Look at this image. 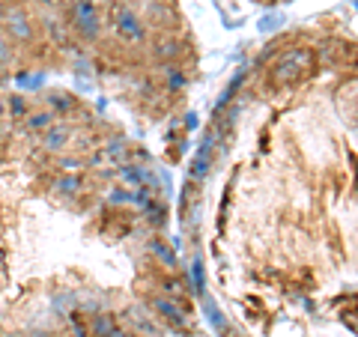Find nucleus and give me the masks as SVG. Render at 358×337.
Segmentation results:
<instances>
[{
	"mask_svg": "<svg viewBox=\"0 0 358 337\" xmlns=\"http://www.w3.org/2000/svg\"><path fill=\"white\" fill-rule=\"evenodd\" d=\"M0 120H6V96H0Z\"/></svg>",
	"mask_w": 358,
	"mask_h": 337,
	"instance_id": "393cba45",
	"label": "nucleus"
},
{
	"mask_svg": "<svg viewBox=\"0 0 358 337\" xmlns=\"http://www.w3.org/2000/svg\"><path fill=\"white\" fill-rule=\"evenodd\" d=\"M150 254L155 257V263H162L167 268V272H176V268H179V257L173 254V248L164 239H152L150 242Z\"/></svg>",
	"mask_w": 358,
	"mask_h": 337,
	"instance_id": "ddd939ff",
	"label": "nucleus"
},
{
	"mask_svg": "<svg viewBox=\"0 0 358 337\" xmlns=\"http://www.w3.org/2000/svg\"><path fill=\"white\" fill-rule=\"evenodd\" d=\"M36 6H42V9H57L60 0H36Z\"/></svg>",
	"mask_w": 358,
	"mask_h": 337,
	"instance_id": "b1692460",
	"label": "nucleus"
},
{
	"mask_svg": "<svg viewBox=\"0 0 358 337\" xmlns=\"http://www.w3.org/2000/svg\"><path fill=\"white\" fill-rule=\"evenodd\" d=\"M185 45L176 36H159L152 42V60H159L162 66H176V60L182 57Z\"/></svg>",
	"mask_w": 358,
	"mask_h": 337,
	"instance_id": "1a4fd4ad",
	"label": "nucleus"
},
{
	"mask_svg": "<svg viewBox=\"0 0 358 337\" xmlns=\"http://www.w3.org/2000/svg\"><path fill=\"white\" fill-rule=\"evenodd\" d=\"M162 84H164L167 93L176 96V93H182V89L188 87V75H185V69H179V66H164Z\"/></svg>",
	"mask_w": 358,
	"mask_h": 337,
	"instance_id": "2eb2a0df",
	"label": "nucleus"
},
{
	"mask_svg": "<svg viewBox=\"0 0 358 337\" xmlns=\"http://www.w3.org/2000/svg\"><path fill=\"white\" fill-rule=\"evenodd\" d=\"M15 45H13V39L6 36V30L0 27V69H9L13 66V60H15Z\"/></svg>",
	"mask_w": 358,
	"mask_h": 337,
	"instance_id": "aec40b11",
	"label": "nucleus"
},
{
	"mask_svg": "<svg viewBox=\"0 0 358 337\" xmlns=\"http://www.w3.org/2000/svg\"><path fill=\"white\" fill-rule=\"evenodd\" d=\"M57 173H81L84 167H87V162L81 159V155H69V152H63V155H57Z\"/></svg>",
	"mask_w": 358,
	"mask_h": 337,
	"instance_id": "6ab92c4d",
	"label": "nucleus"
},
{
	"mask_svg": "<svg viewBox=\"0 0 358 337\" xmlns=\"http://www.w3.org/2000/svg\"><path fill=\"white\" fill-rule=\"evenodd\" d=\"M57 337H75V334H57Z\"/></svg>",
	"mask_w": 358,
	"mask_h": 337,
	"instance_id": "bb28decb",
	"label": "nucleus"
},
{
	"mask_svg": "<svg viewBox=\"0 0 358 337\" xmlns=\"http://www.w3.org/2000/svg\"><path fill=\"white\" fill-rule=\"evenodd\" d=\"M63 21H66V27H69L72 36L87 42V45L99 42L105 33V15H102V6H99L96 0H69Z\"/></svg>",
	"mask_w": 358,
	"mask_h": 337,
	"instance_id": "f03ea898",
	"label": "nucleus"
},
{
	"mask_svg": "<svg viewBox=\"0 0 358 337\" xmlns=\"http://www.w3.org/2000/svg\"><path fill=\"white\" fill-rule=\"evenodd\" d=\"M131 155V143L122 138V134H114V138H108L102 147H96V152L87 159L90 167H96V171H102V167L110 164V171L120 164H126V159Z\"/></svg>",
	"mask_w": 358,
	"mask_h": 337,
	"instance_id": "39448f33",
	"label": "nucleus"
},
{
	"mask_svg": "<svg viewBox=\"0 0 358 337\" xmlns=\"http://www.w3.org/2000/svg\"><path fill=\"white\" fill-rule=\"evenodd\" d=\"M122 322L129 325L131 337H162L159 331V322H155V313L150 308H126V313H122Z\"/></svg>",
	"mask_w": 358,
	"mask_h": 337,
	"instance_id": "0eeeda50",
	"label": "nucleus"
},
{
	"mask_svg": "<svg viewBox=\"0 0 358 337\" xmlns=\"http://www.w3.org/2000/svg\"><path fill=\"white\" fill-rule=\"evenodd\" d=\"M54 122H57V117H54L48 108H36V110H30V114L24 117V122H21V129H24L27 134H33V138H36V134L42 138V134L48 131V129L54 126Z\"/></svg>",
	"mask_w": 358,
	"mask_h": 337,
	"instance_id": "f8f14e48",
	"label": "nucleus"
},
{
	"mask_svg": "<svg viewBox=\"0 0 358 337\" xmlns=\"http://www.w3.org/2000/svg\"><path fill=\"white\" fill-rule=\"evenodd\" d=\"M51 194L60 200H78L84 194V176L81 173H60L51 185Z\"/></svg>",
	"mask_w": 358,
	"mask_h": 337,
	"instance_id": "9d476101",
	"label": "nucleus"
},
{
	"mask_svg": "<svg viewBox=\"0 0 358 337\" xmlns=\"http://www.w3.org/2000/svg\"><path fill=\"white\" fill-rule=\"evenodd\" d=\"M313 51L310 48H301V45H293V48H284L281 54L275 57V63L268 66V78H272V84H293L299 78L310 75L313 69Z\"/></svg>",
	"mask_w": 358,
	"mask_h": 337,
	"instance_id": "7ed1b4c3",
	"label": "nucleus"
},
{
	"mask_svg": "<svg viewBox=\"0 0 358 337\" xmlns=\"http://www.w3.org/2000/svg\"><path fill=\"white\" fill-rule=\"evenodd\" d=\"M209 167H212V150H209V147H203V150L197 152L194 164H192V182H200V179H206Z\"/></svg>",
	"mask_w": 358,
	"mask_h": 337,
	"instance_id": "a211bd4d",
	"label": "nucleus"
},
{
	"mask_svg": "<svg viewBox=\"0 0 358 337\" xmlns=\"http://www.w3.org/2000/svg\"><path fill=\"white\" fill-rule=\"evenodd\" d=\"M45 33L51 36L54 45H66V42H69V36H72L63 18H45Z\"/></svg>",
	"mask_w": 358,
	"mask_h": 337,
	"instance_id": "f3484780",
	"label": "nucleus"
},
{
	"mask_svg": "<svg viewBox=\"0 0 358 337\" xmlns=\"http://www.w3.org/2000/svg\"><path fill=\"white\" fill-rule=\"evenodd\" d=\"M72 138H75V129L69 126V122H54V126L39 138V147H42V152H48V155L57 159V155L69 152Z\"/></svg>",
	"mask_w": 358,
	"mask_h": 337,
	"instance_id": "6e6552de",
	"label": "nucleus"
},
{
	"mask_svg": "<svg viewBox=\"0 0 358 337\" xmlns=\"http://www.w3.org/2000/svg\"><path fill=\"white\" fill-rule=\"evenodd\" d=\"M0 27L6 30V36L13 39L15 48H30L33 42L39 36V21L33 18V13L24 6V3H9L6 13H3V21Z\"/></svg>",
	"mask_w": 358,
	"mask_h": 337,
	"instance_id": "20e7f679",
	"label": "nucleus"
},
{
	"mask_svg": "<svg viewBox=\"0 0 358 337\" xmlns=\"http://www.w3.org/2000/svg\"><path fill=\"white\" fill-rule=\"evenodd\" d=\"M45 108L51 110L54 117H69V114H75L78 110V99L69 93V89H48L45 93Z\"/></svg>",
	"mask_w": 358,
	"mask_h": 337,
	"instance_id": "9b49d317",
	"label": "nucleus"
},
{
	"mask_svg": "<svg viewBox=\"0 0 358 337\" xmlns=\"http://www.w3.org/2000/svg\"><path fill=\"white\" fill-rule=\"evenodd\" d=\"M143 215H147V221L152 224V227H162L164 224V203L162 200H155V197H150V203L143 206Z\"/></svg>",
	"mask_w": 358,
	"mask_h": 337,
	"instance_id": "5701e85b",
	"label": "nucleus"
},
{
	"mask_svg": "<svg viewBox=\"0 0 358 337\" xmlns=\"http://www.w3.org/2000/svg\"><path fill=\"white\" fill-rule=\"evenodd\" d=\"M87 325H90V334L93 337H110L120 329V320L114 317V313H93V320H90Z\"/></svg>",
	"mask_w": 358,
	"mask_h": 337,
	"instance_id": "4468645a",
	"label": "nucleus"
},
{
	"mask_svg": "<svg viewBox=\"0 0 358 337\" xmlns=\"http://www.w3.org/2000/svg\"><path fill=\"white\" fill-rule=\"evenodd\" d=\"M147 308L155 313V317H162L164 322H171V325H176V329L188 331V308L179 299H171V296L159 293V296H152L147 301Z\"/></svg>",
	"mask_w": 358,
	"mask_h": 337,
	"instance_id": "423d86ee",
	"label": "nucleus"
},
{
	"mask_svg": "<svg viewBox=\"0 0 358 337\" xmlns=\"http://www.w3.org/2000/svg\"><path fill=\"white\" fill-rule=\"evenodd\" d=\"M6 6H9V0H0V21H3V13H6Z\"/></svg>",
	"mask_w": 358,
	"mask_h": 337,
	"instance_id": "a878e982",
	"label": "nucleus"
},
{
	"mask_svg": "<svg viewBox=\"0 0 358 337\" xmlns=\"http://www.w3.org/2000/svg\"><path fill=\"white\" fill-rule=\"evenodd\" d=\"M105 200H108L110 206H131V200H134V191L122 188V185H114L110 191H105Z\"/></svg>",
	"mask_w": 358,
	"mask_h": 337,
	"instance_id": "412c9836",
	"label": "nucleus"
},
{
	"mask_svg": "<svg viewBox=\"0 0 358 337\" xmlns=\"http://www.w3.org/2000/svg\"><path fill=\"white\" fill-rule=\"evenodd\" d=\"M30 102H27V96H21V93H9L6 96V117L13 120V122H24V117L30 114Z\"/></svg>",
	"mask_w": 358,
	"mask_h": 337,
	"instance_id": "dca6fc26",
	"label": "nucleus"
},
{
	"mask_svg": "<svg viewBox=\"0 0 358 337\" xmlns=\"http://www.w3.org/2000/svg\"><path fill=\"white\" fill-rule=\"evenodd\" d=\"M162 289H164V296H171V299H179V301H182L188 284H185V280H179L176 275H167V278L162 280Z\"/></svg>",
	"mask_w": 358,
	"mask_h": 337,
	"instance_id": "4be33fe9",
	"label": "nucleus"
},
{
	"mask_svg": "<svg viewBox=\"0 0 358 337\" xmlns=\"http://www.w3.org/2000/svg\"><path fill=\"white\" fill-rule=\"evenodd\" d=\"M108 24H110V36L126 48H141V45L150 42V27L143 15L126 0H114L108 6Z\"/></svg>",
	"mask_w": 358,
	"mask_h": 337,
	"instance_id": "f257e3e1",
	"label": "nucleus"
}]
</instances>
